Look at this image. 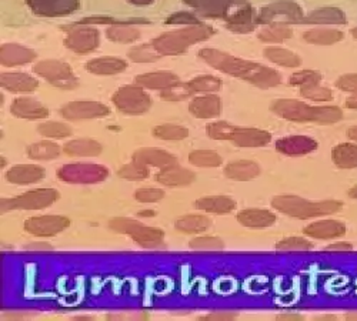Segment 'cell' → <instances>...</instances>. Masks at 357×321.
Here are the masks:
<instances>
[{"label":"cell","instance_id":"obj_8","mask_svg":"<svg viewBox=\"0 0 357 321\" xmlns=\"http://www.w3.org/2000/svg\"><path fill=\"white\" fill-rule=\"evenodd\" d=\"M139 84H126L113 95V104L125 114L139 116L146 113L152 106V99Z\"/></svg>","mask_w":357,"mask_h":321},{"label":"cell","instance_id":"obj_26","mask_svg":"<svg viewBox=\"0 0 357 321\" xmlns=\"http://www.w3.org/2000/svg\"><path fill=\"white\" fill-rule=\"evenodd\" d=\"M128 69V63L123 59H119V57L113 56H105L98 57L91 62L86 63V70L89 73L99 75V76H112L123 73Z\"/></svg>","mask_w":357,"mask_h":321},{"label":"cell","instance_id":"obj_39","mask_svg":"<svg viewBox=\"0 0 357 321\" xmlns=\"http://www.w3.org/2000/svg\"><path fill=\"white\" fill-rule=\"evenodd\" d=\"M212 226V220L200 214H189L176 220L174 227L177 231L185 233V235H195L202 233Z\"/></svg>","mask_w":357,"mask_h":321},{"label":"cell","instance_id":"obj_2","mask_svg":"<svg viewBox=\"0 0 357 321\" xmlns=\"http://www.w3.org/2000/svg\"><path fill=\"white\" fill-rule=\"evenodd\" d=\"M271 110L280 119L299 123L331 125L343 119L342 109L336 106H310L294 99H279L271 106Z\"/></svg>","mask_w":357,"mask_h":321},{"label":"cell","instance_id":"obj_44","mask_svg":"<svg viewBox=\"0 0 357 321\" xmlns=\"http://www.w3.org/2000/svg\"><path fill=\"white\" fill-rule=\"evenodd\" d=\"M153 136L160 140L178 141L185 140L189 136V130L178 125H160L153 129Z\"/></svg>","mask_w":357,"mask_h":321},{"label":"cell","instance_id":"obj_48","mask_svg":"<svg viewBox=\"0 0 357 321\" xmlns=\"http://www.w3.org/2000/svg\"><path fill=\"white\" fill-rule=\"evenodd\" d=\"M301 95L312 102H331L333 100V93L329 87L319 84H310L301 87Z\"/></svg>","mask_w":357,"mask_h":321},{"label":"cell","instance_id":"obj_51","mask_svg":"<svg viewBox=\"0 0 357 321\" xmlns=\"http://www.w3.org/2000/svg\"><path fill=\"white\" fill-rule=\"evenodd\" d=\"M189 246L195 250H222L225 247V243L219 237H196L193 239Z\"/></svg>","mask_w":357,"mask_h":321},{"label":"cell","instance_id":"obj_16","mask_svg":"<svg viewBox=\"0 0 357 321\" xmlns=\"http://www.w3.org/2000/svg\"><path fill=\"white\" fill-rule=\"evenodd\" d=\"M227 140L234 143L239 148H261L272 141V134L266 130L250 129V127H230Z\"/></svg>","mask_w":357,"mask_h":321},{"label":"cell","instance_id":"obj_35","mask_svg":"<svg viewBox=\"0 0 357 321\" xmlns=\"http://www.w3.org/2000/svg\"><path fill=\"white\" fill-rule=\"evenodd\" d=\"M106 36L114 43H133L140 39V31L129 23H113L106 29Z\"/></svg>","mask_w":357,"mask_h":321},{"label":"cell","instance_id":"obj_43","mask_svg":"<svg viewBox=\"0 0 357 321\" xmlns=\"http://www.w3.org/2000/svg\"><path fill=\"white\" fill-rule=\"evenodd\" d=\"M119 176L126 180L137 182V180H144L151 176V170H149V166L137 160H133L132 163H128L119 169Z\"/></svg>","mask_w":357,"mask_h":321},{"label":"cell","instance_id":"obj_34","mask_svg":"<svg viewBox=\"0 0 357 321\" xmlns=\"http://www.w3.org/2000/svg\"><path fill=\"white\" fill-rule=\"evenodd\" d=\"M196 208L207 213L226 214L236 209V201L227 196H211L199 198L196 201Z\"/></svg>","mask_w":357,"mask_h":321},{"label":"cell","instance_id":"obj_5","mask_svg":"<svg viewBox=\"0 0 357 321\" xmlns=\"http://www.w3.org/2000/svg\"><path fill=\"white\" fill-rule=\"evenodd\" d=\"M109 227L114 233H121L132 237L139 246L144 249L160 247L165 239V233L155 227H147L140 221L132 219L117 217L109 223Z\"/></svg>","mask_w":357,"mask_h":321},{"label":"cell","instance_id":"obj_56","mask_svg":"<svg viewBox=\"0 0 357 321\" xmlns=\"http://www.w3.org/2000/svg\"><path fill=\"white\" fill-rule=\"evenodd\" d=\"M26 250H33V251H45V250H52V246L47 243H33L26 246Z\"/></svg>","mask_w":357,"mask_h":321},{"label":"cell","instance_id":"obj_10","mask_svg":"<svg viewBox=\"0 0 357 321\" xmlns=\"http://www.w3.org/2000/svg\"><path fill=\"white\" fill-rule=\"evenodd\" d=\"M35 73L49 81L52 86L62 91H72L79 86L72 68L61 61H42L35 65Z\"/></svg>","mask_w":357,"mask_h":321},{"label":"cell","instance_id":"obj_33","mask_svg":"<svg viewBox=\"0 0 357 321\" xmlns=\"http://www.w3.org/2000/svg\"><path fill=\"white\" fill-rule=\"evenodd\" d=\"M343 32L331 27H314L303 33L305 42L316 46H331L343 40Z\"/></svg>","mask_w":357,"mask_h":321},{"label":"cell","instance_id":"obj_32","mask_svg":"<svg viewBox=\"0 0 357 321\" xmlns=\"http://www.w3.org/2000/svg\"><path fill=\"white\" fill-rule=\"evenodd\" d=\"M237 220L242 226L249 228H266L276 223V216L269 210L249 209L237 214Z\"/></svg>","mask_w":357,"mask_h":321},{"label":"cell","instance_id":"obj_21","mask_svg":"<svg viewBox=\"0 0 357 321\" xmlns=\"http://www.w3.org/2000/svg\"><path fill=\"white\" fill-rule=\"evenodd\" d=\"M189 111L196 119H215L222 113V100L215 93L202 95L190 102Z\"/></svg>","mask_w":357,"mask_h":321},{"label":"cell","instance_id":"obj_37","mask_svg":"<svg viewBox=\"0 0 357 321\" xmlns=\"http://www.w3.org/2000/svg\"><path fill=\"white\" fill-rule=\"evenodd\" d=\"M333 163L340 169H356L357 167V144L342 143L332 152Z\"/></svg>","mask_w":357,"mask_h":321},{"label":"cell","instance_id":"obj_59","mask_svg":"<svg viewBox=\"0 0 357 321\" xmlns=\"http://www.w3.org/2000/svg\"><path fill=\"white\" fill-rule=\"evenodd\" d=\"M236 317V314H230V313H223V314H211L207 315V318H223V320H229Z\"/></svg>","mask_w":357,"mask_h":321},{"label":"cell","instance_id":"obj_4","mask_svg":"<svg viewBox=\"0 0 357 321\" xmlns=\"http://www.w3.org/2000/svg\"><path fill=\"white\" fill-rule=\"evenodd\" d=\"M272 206L293 219L307 220L320 216L335 214L342 209V201L337 200H323V201H310L293 194L276 196L272 200Z\"/></svg>","mask_w":357,"mask_h":321},{"label":"cell","instance_id":"obj_6","mask_svg":"<svg viewBox=\"0 0 357 321\" xmlns=\"http://www.w3.org/2000/svg\"><path fill=\"white\" fill-rule=\"evenodd\" d=\"M305 12L293 0H278L257 12L259 24H302Z\"/></svg>","mask_w":357,"mask_h":321},{"label":"cell","instance_id":"obj_17","mask_svg":"<svg viewBox=\"0 0 357 321\" xmlns=\"http://www.w3.org/2000/svg\"><path fill=\"white\" fill-rule=\"evenodd\" d=\"M276 150L284 156H305L317 149V141L307 136H287L276 141Z\"/></svg>","mask_w":357,"mask_h":321},{"label":"cell","instance_id":"obj_55","mask_svg":"<svg viewBox=\"0 0 357 321\" xmlns=\"http://www.w3.org/2000/svg\"><path fill=\"white\" fill-rule=\"evenodd\" d=\"M351 246L347 243H335L332 246H327L326 250L327 251H351Z\"/></svg>","mask_w":357,"mask_h":321},{"label":"cell","instance_id":"obj_40","mask_svg":"<svg viewBox=\"0 0 357 321\" xmlns=\"http://www.w3.org/2000/svg\"><path fill=\"white\" fill-rule=\"evenodd\" d=\"M61 155V148L50 140L33 143L27 148V156L33 160H52Z\"/></svg>","mask_w":357,"mask_h":321},{"label":"cell","instance_id":"obj_49","mask_svg":"<svg viewBox=\"0 0 357 321\" xmlns=\"http://www.w3.org/2000/svg\"><path fill=\"white\" fill-rule=\"evenodd\" d=\"M320 81H321V75L317 70H310V69L296 72L289 79L290 86H296V87L319 84Z\"/></svg>","mask_w":357,"mask_h":321},{"label":"cell","instance_id":"obj_42","mask_svg":"<svg viewBox=\"0 0 357 321\" xmlns=\"http://www.w3.org/2000/svg\"><path fill=\"white\" fill-rule=\"evenodd\" d=\"M128 57L135 63H155L162 59V54L151 43L132 47L128 53Z\"/></svg>","mask_w":357,"mask_h":321},{"label":"cell","instance_id":"obj_54","mask_svg":"<svg viewBox=\"0 0 357 321\" xmlns=\"http://www.w3.org/2000/svg\"><path fill=\"white\" fill-rule=\"evenodd\" d=\"M336 87L346 93H357V73L343 75L336 80Z\"/></svg>","mask_w":357,"mask_h":321},{"label":"cell","instance_id":"obj_61","mask_svg":"<svg viewBox=\"0 0 357 321\" xmlns=\"http://www.w3.org/2000/svg\"><path fill=\"white\" fill-rule=\"evenodd\" d=\"M349 196H350L351 198H356V200H357V186H354L353 189L349 190Z\"/></svg>","mask_w":357,"mask_h":321},{"label":"cell","instance_id":"obj_53","mask_svg":"<svg viewBox=\"0 0 357 321\" xmlns=\"http://www.w3.org/2000/svg\"><path fill=\"white\" fill-rule=\"evenodd\" d=\"M165 197L160 189H139L135 191V198L140 203H156Z\"/></svg>","mask_w":357,"mask_h":321},{"label":"cell","instance_id":"obj_9","mask_svg":"<svg viewBox=\"0 0 357 321\" xmlns=\"http://www.w3.org/2000/svg\"><path fill=\"white\" fill-rule=\"evenodd\" d=\"M61 194L54 189H36L13 198L2 200V212L10 210H42L49 208Z\"/></svg>","mask_w":357,"mask_h":321},{"label":"cell","instance_id":"obj_47","mask_svg":"<svg viewBox=\"0 0 357 321\" xmlns=\"http://www.w3.org/2000/svg\"><path fill=\"white\" fill-rule=\"evenodd\" d=\"M38 132L43 137L49 139H56V140H62L66 139L72 134V129L61 122H46L38 126Z\"/></svg>","mask_w":357,"mask_h":321},{"label":"cell","instance_id":"obj_50","mask_svg":"<svg viewBox=\"0 0 357 321\" xmlns=\"http://www.w3.org/2000/svg\"><path fill=\"white\" fill-rule=\"evenodd\" d=\"M276 249L280 251H309L313 249V244L302 237H289L279 242Z\"/></svg>","mask_w":357,"mask_h":321},{"label":"cell","instance_id":"obj_25","mask_svg":"<svg viewBox=\"0 0 357 321\" xmlns=\"http://www.w3.org/2000/svg\"><path fill=\"white\" fill-rule=\"evenodd\" d=\"M181 81L174 73L170 72H153V73H143L135 77V83L142 86L143 89L149 91H165L167 87Z\"/></svg>","mask_w":357,"mask_h":321},{"label":"cell","instance_id":"obj_31","mask_svg":"<svg viewBox=\"0 0 357 321\" xmlns=\"http://www.w3.org/2000/svg\"><path fill=\"white\" fill-rule=\"evenodd\" d=\"M260 166L250 160H237L225 167V176L237 182H248L260 174Z\"/></svg>","mask_w":357,"mask_h":321},{"label":"cell","instance_id":"obj_20","mask_svg":"<svg viewBox=\"0 0 357 321\" xmlns=\"http://www.w3.org/2000/svg\"><path fill=\"white\" fill-rule=\"evenodd\" d=\"M15 118L26 120H42L49 116V109L32 97H19L10 107Z\"/></svg>","mask_w":357,"mask_h":321},{"label":"cell","instance_id":"obj_7","mask_svg":"<svg viewBox=\"0 0 357 321\" xmlns=\"http://www.w3.org/2000/svg\"><path fill=\"white\" fill-rule=\"evenodd\" d=\"M182 2L192 8L199 17L222 19L225 22L250 5L249 0H182Z\"/></svg>","mask_w":357,"mask_h":321},{"label":"cell","instance_id":"obj_62","mask_svg":"<svg viewBox=\"0 0 357 321\" xmlns=\"http://www.w3.org/2000/svg\"><path fill=\"white\" fill-rule=\"evenodd\" d=\"M351 36H353L354 39H357V27H353V29H351Z\"/></svg>","mask_w":357,"mask_h":321},{"label":"cell","instance_id":"obj_41","mask_svg":"<svg viewBox=\"0 0 357 321\" xmlns=\"http://www.w3.org/2000/svg\"><path fill=\"white\" fill-rule=\"evenodd\" d=\"M188 83L195 95H211V93L219 92L222 87V80L219 77L211 76V75L197 76V77L189 80Z\"/></svg>","mask_w":357,"mask_h":321},{"label":"cell","instance_id":"obj_28","mask_svg":"<svg viewBox=\"0 0 357 321\" xmlns=\"http://www.w3.org/2000/svg\"><path fill=\"white\" fill-rule=\"evenodd\" d=\"M133 160H137L146 166L158 167L160 170L177 164V159L173 155L155 148L139 149L137 152L133 153Z\"/></svg>","mask_w":357,"mask_h":321},{"label":"cell","instance_id":"obj_12","mask_svg":"<svg viewBox=\"0 0 357 321\" xmlns=\"http://www.w3.org/2000/svg\"><path fill=\"white\" fill-rule=\"evenodd\" d=\"M63 29L68 31L65 46L75 53H79V54L91 53L96 50L100 43L99 31L91 24L63 26Z\"/></svg>","mask_w":357,"mask_h":321},{"label":"cell","instance_id":"obj_57","mask_svg":"<svg viewBox=\"0 0 357 321\" xmlns=\"http://www.w3.org/2000/svg\"><path fill=\"white\" fill-rule=\"evenodd\" d=\"M346 107L351 110H357V93H353L346 99Z\"/></svg>","mask_w":357,"mask_h":321},{"label":"cell","instance_id":"obj_45","mask_svg":"<svg viewBox=\"0 0 357 321\" xmlns=\"http://www.w3.org/2000/svg\"><path fill=\"white\" fill-rule=\"evenodd\" d=\"M190 164L196 167H218L222 164V157L213 150H195L189 155Z\"/></svg>","mask_w":357,"mask_h":321},{"label":"cell","instance_id":"obj_30","mask_svg":"<svg viewBox=\"0 0 357 321\" xmlns=\"http://www.w3.org/2000/svg\"><path fill=\"white\" fill-rule=\"evenodd\" d=\"M63 152L72 157H96L102 155V144L92 139H75L63 146Z\"/></svg>","mask_w":357,"mask_h":321},{"label":"cell","instance_id":"obj_14","mask_svg":"<svg viewBox=\"0 0 357 321\" xmlns=\"http://www.w3.org/2000/svg\"><path fill=\"white\" fill-rule=\"evenodd\" d=\"M70 224L63 216H38L24 221V230L35 237H52L62 233Z\"/></svg>","mask_w":357,"mask_h":321},{"label":"cell","instance_id":"obj_23","mask_svg":"<svg viewBox=\"0 0 357 321\" xmlns=\"http://www.w3.org/2000/svg\"><path fill=\"white\" fill-rule=\"evenodd\" d=\"M346 22H347V17L342 9L333 8V6H324L305 16L302 24L331 26V24H344Z\"/></svg>","mask_w":357,"mask_h":321},{"label":"cell","instance_id":"obj_19","mask_svg":"<svg viewBox=\"0 0 357 321\" xmlns=\"http://www.w3.org/2000/svg\"><path fill=\"white\" fill-rule=\"evenodd\" d=\"M0 84L5 91L15 93V95H29L33 93L39 81L27 73H2L0 76Z\"/></svg>","mask_w":357,"mask_h":321},{"label":"cell","instance_id":"obj_1","mask_svg":"<svg viewBox=\"0 0 357 321\" xmlns=\"http://www.w3.org/2000/svg\"><path fill=\"white\" fill-rule=\"evenodd\" d=\"M200 59L213 69L233 77H239L259 89H272L282 83V76L275 69L263 66L256 62L245 61L216 49H202Z\"/></svg>","mask_w":357,"mask_h":321},{"label":"cell","instance_id":"obj_18","mask_svg":"<svg viewBox=\"0 0 357 321\" xmlns=\"http://www.w3.org/2000/svg\"><path fill=\"white\" fill-rule=\"evenodd\" d=\"M38 57L36 52L17 43H6L0 49V62L6 68L32 63Z\"/></svg>","mask_w":357,"mask_h":321},{"label":"cell","instance_id":"obj_11","mask_svg":"<svg viewBox=\"0 0 357 321\" xmlns=\"http://www.w3.org/2000/svg\"><path fill=\"white\" fill-rule=\"evenodd\" d=\"M109 176L107 167L102 164H65L57 171V178L66 183L75 185H93L103 182Z\"/></svg>","mask_w":357,"mask_h":321},{"label":"cell","instance_id":"obj_13","mask_svg":"<svg viewBox=\"0 0 357 321\" xmlns=\"http://www.w3.org/2000/svg\"><path fill=\"white\" fill-rule=\"evenodd\" d=\"M110 113V109L99 102H70L61 109L62 118L70 122L102 119Z\"/></svg>","mask_w":357,"mask_h":321},{"label":"cell","instance_id":"obj_22","mask_svg":"<svg viewBox=\"0 0 357 321\" xmlns=\"http://www.w3.org/2000/svg\"><path fill=\"white\" fill-rule=\"evenodd\" d=\"M303 231L313 239H337L346 233V226L337 220H320L309 224Z\"/></svg>","mask_w":357,"mask_h":321},{"label":"cell","instance_id":"obj_3","mask_svg":"<svg viewBox=\"0 0 357 321\" xmlns=\"http://www.w3.org/2000/svg\"><path fill=\"white\" fill-rule=\"evenodd\" d=\"M215 35V29L209 24H195L186 26L177 31L166 32L152 40L153 47L162 56H176L185 53L190 46L211 39Z\"/></svg>","mask_w":357,"mask_h":321},{"label":"cell","instance_id":"obj_60","mask_svg":"<svg viewBox=\"0 0 357 321\" xmlns=\"http://www.w3.org/2000/svg\"><path fill=\"white\" fill-rule=\"evenodd\" d=\"M347 137H349L350 140H353V141L357 143V126H353V127H350V129L347 130Z\"/></svg>","mask_w":357,"mask_h":321},{"label":"cell","instance_id":"obj_36","mask_svg":"<svg viewBox=\"0 0 357 321\" xmlns=\"http://www.w3.org/2000/svg\"><path fill=\"white\" fill-rule=\"evenodd\" d=\"M264 57L269 62L283 66V68H299L302 65V59L299 54H296L294 52L283 47H267L263 52Z\"/></svg>","mask_w":357,"mask_h":321},{"label":"cell","instance_id":"obj_46","mask_svg":"<svg viewBox=\"0 0 357 321\" xmlns=\"http://www.w3.org/2000/svg\"><path fill=\"white\" fill-rule=\"evenodd\" d=\"M193 95L195 93L190 89L189 83H182V81H178L160 92V97L166 102H183L192 97Z\"/></svg>","mask_w":357,"mask_h":321},{"label":"cell","instance_id":"obj_58","mask_svg":"<svg viewBox=\"0 0 357 321\" xmlns=\"http://www.w3.org/2000/svg\"><path fill=\"white\" fill-rule=\"evenodd\" d=\"M128 2L135 6H149V5L155 3L156 0H128Z\"/></svg>","mask_w":357,"mask_h":321},{"label":"cell","instance_id":"obj_52","mask_svg":"<svg viewBox=\"0 0 357 321\" xmlns=\"http://www.w3.org/2000/svg\"><path fill=\"white\" fill-rule=\"evenodd\" d=\"M167 24H185V26H195L200 24L202 20L195 12H177L166 19Z\"/></svg>","mask_w":357,"mask_h":321},{"label":"cell","instance_id":"obj_24","mask_svg":"<svg viewBox=\"0 0 357 321\" xmlns=\"http://www.w3.org/2000/svg\"><path fill=\"white\" fill-rule=\"evenodd\" d=\"M45 178V169L36 164H17L6 173V179L15 185H32Z\"/></svg>","mask_w":357,"mask_h":321},{"label":"cell","instance_id":"obj_29","mask_svg":"<svg viewBox=\"0 0 357 321\" xmlns=\"http://www.w3.org/2000/svg\"><path fill=\"white\" fill-rule=\"evenodd\" d=\"M156 180L165 186L182 187L189 186L195 180V173L181 167L178 164H174L163 169L156 176Z\"/></svg>","mask_w":357,"mask_h":321},{"label":"cell","instance_id":"obj_38","mask_svg":"<svg viewBox=\"0 0 357 321\" xmlns=\"http://www.w3.org/2000/svg\"><path fill=\"white\" fill-rule=\"evenodd\" d=\"M293 36V31L289 24H266L259 32L257 38L263 43L278 45L289 40Z\"/></svg>","mask_w":357,"mask_h":321},{"label":"cell","instance_id":"obj_15","mask_svg":"<svg viewBox=\"0 0 357 321\" xmlns=\"http://www.w3.org/2000/svg\"><path fill=\"white\" fill-rule=\"evenodd\" d=\"M26 5L42 17H63L75 13L80 6L79 0H26Z\"/></svg>","mask_w":357,"mask_h":321},{"label":"cell","instance_id":"obj_27","mask_svg":"<svg viewBox=\"0 0 357 321\" xmlns=\"http://www.w3.org/2000/svg\"><path fill=\"white\" fill-rule=\"evenodd\" d=\"M257 24V12L250 5L241 9L226 22V27L229 31L243 35L253 32Z\"/></svg>","mask_w":357,"mask_h":321}]
</instances>
